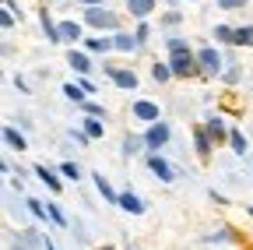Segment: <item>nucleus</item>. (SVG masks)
<instances>
[{"instance_id":"nucleus-40","label":"nucleus","mask_w":253,"mask_h":250,"mask_svg":"<svg viewBox=\"0 0 253 250\" xmlns=\"http://www.w3.org/2000/svg\"><path fill=\"white\" fill-rule=\"evenodd\" d=\"M46 250H56V247H53V243H49V240H46Z\"/></svg>"},{"instance_id":"nucleus-7","label":"nucleus","mask_w":253,"mask_h":250,"mask_svg":"<svg viewBox=\"0 0 253 250\" xmlns=\"http://www.w3.org/2000/svg\"><path fill=\"white\" fill-rule=\"evenodd\" d=\"M106 74H109V81H113L116 88H126V92L137 88V74L126 71V67H106Z\"/></svg>"},{"instance_id":"nucleus-12","label":"nucleus","mask_w":253,"mask_h":250,"mask_svg":"<svg viewBox=\"0 0 253 250\" xmlns=\"http://www.w3.org/2000/svg\"><path fill=\"white\" fill-rule=\"evenodd\" d=\"M36 176L49 187L53 194H60V191H63V176H60V173H53V169H46V166H36Z\"/></svg>"},{"instance_id":"nucleus-8","label":"nucleus","mask_w":253,"mask_h":250,"mask_svg":"<svg viewBox=\"0 0 253 250\" xmlns=\"http://www.w3.org/2000/svg\"><path fill=\"white\" fill-rule=\"evenodd\" d=\"M113 50L130 56V53H137V50H141V39H137V36H130V32H116V36H113Z\"/></svg>"},{"instance_id":"nucleus-38","label":"nucleus","mask_w":253,"mask_h":250,"mask_svg":"<svg viewBox=\"0 0 253 250\" xmlns=\"http://www.w3.org/2000/svg\"><path fill=\"white\" fill-rule=\"evenodd\" d=\"M81 88H84V92H88V96H91V92H95V81H91L88 74H81Z\"/></svg>"},{"instance_id":"nucleus-6","label":"nucleus","mask_w":253,"mask_h":250,"mask_svg":"<svg viewBox=\"0 0 253 250\" xmlns=\"http://www.w3.org/2000/svg\"><path fill=\"white\" fill-rule=\"evenodd\" d=\"M144 162H148V169H151L158 180H162V183H172V180H176V169H172L158 151H148V155H144Z\"/></svg>"},{"instance_id":"nucleus-42","label":"nucleus","mask_w":253,"mask_h":250,"mask_svg":"<svg viewBox=\"0 0 253 250\" xmlns=\"http://www.w3.org/2000/svg\"><path fill=\"white\" fill-rule=\"evenodd\" d=\"M246 211H250V215H253V208H246Z\"/></svg>"},{"instance_id":"nucleus-13","label":"nucleus","mask_w":253,"mask_h":250,"mask_svg":"<svg viewBox=\"0 0 253 250\" xmlns=\"http://www.w3.org/2000/svg\"><path fill=\"white\" fill-rule=\"evenodd\" d=\"M204 127H208V134H211V141H214V145H218V141H225V138H229V131H232V127H225V120H221V116H211Z\"/></svg>"},{"instance_id":"nucleus-28","label":"nucleus","mask_w":253,"mask_h":250,"mask_svg":"<svg viewBox=\"0 0 253 250\" xmlns=\"http://www.w3.org/2000/svg\"><path fill=\"white\" fill-rule=\"evenodd\" d=\"M46 208H49V218H53V222H56L60 229H67V226H71V222H67V215H63L56 204H46Z\"/></svg>"},{"instance_id":"nucleus-18","label":"nucleus","mask_w":253,"mask_h":250,"mask_svg":"<svg viewBox=\"0 0 253 250\" xmlns=\"http://www.w3.org/2000/svg\"><path fill=\"white\" fill-rule=\"evenodd\" d=\"M84 50H88V53H109V50H113V39H106V36H88V39H84Z\"/></svg>"},{"instance_id":"nucleus-11","label":"nucleus","mask_w":253,"mask_h":250,"mask_svg":"<svg viewBox=\"0 0 253 250\" xmlns=\"http://www.w3.org/2000/svg\"><path fill=\"white\" fill-rule=\"evenodd\" d=\"M39 25H42V32H46V39H49L53 46H56V43H63V36H60V25L53 21V14H49V11H42V14H39Z\"/></svg>"},{"instance_id":"nucleus-2","label":"nucleus","mask_w":253,"mask_h":250,"mask_svg":"<svg viewBox=\"0 0 253 250\" xmlns=\"http://www.w3.org/2000/svg\"><path fill=\"white\" fill-rule=\"evenodd\" d=\"M169 67H172V78H194L201 71L197 67V53H190V50L169 53Z\"/></svg>"},{"instance_id":"nucleus-33","label":"nucleus","mask_w":253,"mask_h":250,"mask_svg":"<svg viewBox=\"0 0 253 250\" xmlns=\"http://www.w3.org/2000/svg\"><path fill=\"white\" fill-rule=\"evenodd\" d=\"M166 46H169V53H179V50H190V46H186V39H179V36H172V39H169Z\"/></svg>"},{"instance_id":"nucleus-23","label":"nucleus","mask_w":253,"mask_h":250,"mask_svg":"<svg viewBox=\"0 0 253 250\" xmlns=\"http://www.w3.org/2000/svg\"><path fill=\"white\" fill-rule=\"evenodd\" d=\"M63 96H67L71 102H78V106H81V102H88V99H84L88 92H84L81 85H74V81H67V85H63Z\"/></svg>"},{"instance_id":"nucleus-29","label":"nucleus","mask_w":253,"mask_h":250,"mask_svg":"<svg viewBox=\"0 0 253 250\" xmlns=\"http://www.w3.org/2000/svg\"><path fill=\"white\" fill-rule=\"evenodd\" d=\"M28 211L36 215V218H46L49 215V208H42V201H36V198H28Z\"/></svg>"},{"instance_id":"nucleus-32","label":"nucleus","mask_w":253,"mask_h":250,"mask_svg":"<svg viewBox=\"0 0 253 250\" xmlns=\"http://www.w3.org/2000/svg\"><path fill=\"white\" fill-rule=\"evenodd\" d=\"M246 4H250V0H218V7H225V11H239Z\"/></svg>"},{"instance_id":"nucleus-37","label":"nucleus","mask_w":253,"mask_h":250,"mask_svg":"<svg viewBox=\"0 0 253 250\" xmlns=\"http://www.w3.org/2000/svg\"><path fill=\"white\" fill-rule=\"evenodd\" d=\"M179 21H183V14H179V11H169V14L162 18V25H179Z\"/></svg>"},{"instance_id":"nucleus-27","label":"nucleus","mask_w":253,"mask_h":250,"mask_svg":"<svg viewBox=\"0 0 253 250\" xmlns=\"http://www.w3.org/2000/svg\"><path fill=\"white\" fill-rule=\"evenodd\" d=\"M60 176H63V180H74V183H78V180H81V169H78L74 162H63V166H60Z\"/></svg>"},{"instance_id":"nucleus-43","label":"nucleus","mask_w":253,"mask_h":250,"mask_svg":"<svg viewBox=\"0 0 253 250\" xmlns=\"http://www.w3.org/2000/svg\"><path fill=\"white\" fill-rule=\"evenodd\" d=\"M102 250H113V247H102Z\"/></svg>"},{"instance_id":"nucleus-26","label":"nucleus","mask_w":253,"mask_h":250,"mask_svg":"<svg viewBox=\"0 0 253 250\" xmlns=\"http://www.w3.org/2000/svg\"><path fill=\"white\" fill-rule=\"evenodd\" d=\"M151 78H155L158 85H166V81L172 78V67H169V64H155V67H151Z\"/></svg>"},{"instance_id":"nucleus-20","label":"nucleus","mask_w":253,"mask_h":250,"mask_svg":"<svg viewBox=\"0 0 253 250\" xmlns=\"http://www.w3.org/2000/svg\"><path fill=\"white\" fill-rule=\"evenodd\" d=\"M102 123H106L102 116H84V123H81V127L88 131V138H102V134H106V127H102Z\"/></svg>"},{"instance_id":"nucleus-30","label":"nucleus","mask_w":253,"mask_h":250,"mask_svg":"<svg viewBox=\"0 0 253 250\" xmlns=\"http://www.w3.org/2000/svg\"><path fill=\"white\" fill-rule=\"evenodd\" d=\"M81 109H84L88 116H102V120H106V106H99V102H81Z\"/></svg>"},{"instance_id":"nucleus-35","label":"nucleus","mask_w":253,"mask_h":250,"mask_svg":"<svg viewBox=\"0 0 253 250\" xmlns=\"http://www.w3.org/2000/svg\"><path fill=\"white\" fill-rule=\"evenodd\" d=\"M229 236H232L229 229H218V233H211V236H208V243H225Z\"/></svg>"},{"instance_id":"nucleus-22","label":"nucleus","mask_w":253,"mask_h":250,"mask_svg":"<svg viewBox=\"0 0 253 250\" xmlns=\"http://www.w3.org/2000/svg\"><path fill=\"white\" fill-rule=\"evenodd\" d=\"M141 148H148L144 138H137V134H126V138H123V155H137Z\"/></svg>"},{"instance_id":"nucleus-15","label":"nucleus","mask_w":253,"mask_h":250,"mask_svg":"<svg viewBox=\"0 0 253 250\" xmlns=\"http://www.w3.org/2000/svg\"><path fill=\"white\" fill-rule=\"evenodd\" d=\"M194 148H197L201 159L211 155V134H208V127H194Z\"/></svg>"},{"instance_id":"nucleus-17","label":"nucleus","mask_w":253,"mask_h":250,"mask_svg":"<svg viewBox=\"0 0 253 250\" xmlns=\"http://www.w3.org/2000/svg\"><path fill=\"white\" fill-rule=\"evenodd\" d=\"M60 36H63V43H84L78 21H60Z\"/></svg>"},{"instance_id":"nucleus-25","label":"nucleus","mask_w":253,"mask_h":250,"mask_svg":"<svg viewBox=\"0 0 253 250\" xmlns=\"http://www.w3.org/2000/svg\"><path fill=\"white\" fill-rule=\"evenodd\" d=\"M236 46H253V25H239L236 28Z\"/></svg>"},{"instance_id":"nucleus-24","label":"nucleus","mask_w":253,"mask_h":250,"mask_svg":"<svg viewBox=\"0 0 253 250\" xmlns=\"http://www.w3.org/2000/svg\"><path fill=\"white\" fill-rule=\"evenodd\" d=\"M214 39L225 43V46H236V28H229V25H214Z\"/></svg>"},{"instance_id":"nucleus-5","label":"nucleus","mask_w":253,"mask_h":250,"mask_svg":"<svg viewBox=\"0 0 253 250\" xmlns=\"http://www.w3.org/2000/svg\"><path fill=\"white\" fill-rule=\"evenodd\" d=\"M130 116L137 123H158V120H162V109H158V102H151V99H137L130 106Z\"/></svg>"},{"instance_id":"nucleus-14","label":"nucleus","mask_w":253,"mask_h":250,"mask_svg":"<svg viewBox=\"0 0 253 250\" xmlns=\"http://www.w3.org/2000/svg\"><path fill=\"white\" fill-rule=\"evenodd\" d=\"M91 183H95V191H99V194H102L109 204H120V194H116L113 187H109V180H106L102 173H95V176H91Z\"/></svg>"},{"instance_id":"nucleus-31","label":"nucleus","mask_w":253,"mask_h":250,"mask_svg":"<svg viewBox=\"0 0 253 250\" xmlns=\"http://www.w3.org/2000/svg\"><path fill=\"white\" fill-rule=\"evenodd\" d=\"M221 78H225V85H239L243 71H239V67H229V71H221Z\"/></svg>"},{"instance_id":"nucleus-16","label":"nucleus","mask_w":253,"mask_h":250,"mask_svg":"<svg viewBox=\"0 0 253 250\" xmlns=\"http://www.w3.org/2000/svg\"><path fill=\"white\" fill-rule=\"evenodd\" d=\"M120 208H123V211H130V215H144V201H141L137 194H130V191H123V194H120Z\"/></svg>"},{"instance_id":"nucleus-34","label":"nucleus","mask_w":253,"mask_h":250,"mask_svg":"<svg viewBox=\"0 0 253 250\" xmlns=\"http://www.w3.org/2000/svg\"><path fill=\"white\" fill-rule=\"evenodd\" d=\"M134 36H137L141 43H144V39L151 36V28H148V21H137V28H134Z\"/></svg>"},{"instance_id":"nucleus-36","label":"nucleus","mask_w":253,"mask_h":250,"mask_svg":"<svg viewBox=\"0 0 253 250\" xmlns=\"http://www.w3.org/2000/svg\"><path fill=\"white\" fill-rule=\"evenodd\" d=\"M0 25H4V28H11V25H14V11H7V7L0 11Z\"/></svg>"},{"instance_id":"nucleus-21","label":"nucleus","mask_w":253,"mask_h":250,"mask_svg":"<svg viewBox=\"0 0 253 250\" xmlns=\"http://www.w3.org/2000/svg\"><path fill=\"white\" fill-rule=\"evenodd\" d=\"M229 145H232V151H236V155H246V151H250V141H246V138H243V131H236V127L229 131Z\"/></svg>"},{"instance_id":"nucleus-10","label":"nucleus","mask_w":253,"mask_h":250,"mask_svg":"<svg viewBox=\"0 0 253 250\" xmlns=\"http://www.w3.org/2000/svg\"><path fill=\"white\" fill-rule=\"evenodd\" d=\"M126 14L137 21H148L155 14V0H126Z\"/></svg>"},{"instance_id":"nucleus-1","label":"nucleus","mask_w":253,"mask_h":250,"mask_svg":"<svg viewBox=\"0 0 253 250\" xmlns=\"http://www.w3.org/2000/svg\"><path fill=\"white\" fill-rule=\"evenodd\" d=\"M84 25H91V28H109V32H120V14H113L106 4H99V7H88V11H84Z\"/></svg>"},{"instance_id":"nucleus-4","label":"nucleus","mask_w":253,"mask_h":250,"mask_svg":"<svg viewBox=\"0 0 253 250\" xmlns=\"http://www.w3.org/2000/svg\"><path fill=\"white\" fill-rule=\"evenodd\" d=\"M172 131H169V123L166 120H158V123H148V131H144V141H148V151H158L162 145H169Z\"/></svg>"},{"instance_id":"nucleus-41","label":"nucleus","mask_w":253,"mask_h":250,"mask_svg":"<svg viewBox=\"0 0 253 250\" xmlns=\"http://www.w3.org/2000/svg\"><path fill=\"white\" fill-rule=\"evenodd\" d=\"M186 4H197V0H186Z\"/></svg>"},{"instance_id":"nucleus-3","label":"nucleus","mask_w":253,"mask_h":250,"mask_svg":"<svg viewBox=\"0 0 253 250\" xmlns=\"http://www.w3.org/2000/svg\"><path fill=\"white\" fill-rule=\"evenodd\" d=\"M197 67H201V74L218 78V74H221V53H218L214 46H201V50H197Z\"/></svg>"},{"instance_id":"nucleus-39","label":"nucleus","mask_w":253,"mask_h":250,"mask_svg":"<svg viewBox=\"0 0 253 250\" xmlns=\"http://www.w3.org/2000/svg\"><path fill=\"white\" fill-rule=\"evenodd\" d=\"M81 4H84V7H99V4H102V0H81Z\"/></svg>"},{"instance_id":"nucleus-9","label":"nucleus","mask_w":253,"mask_h":250,"mask_svg":"<svg viewBox=\"0 0 253 250\" xmlns=\"http://www.w3.org/2000/svg\"><path fill=\"white\" fill-rule=\"evenodd\" d=\"M67 64L78 71V74H91V56H88V50H67Z\"/></svg>"},{"instance_id":"nucleus-19","label":"nucleus","mask_w":253,"mask_h":250,"mask_svg":"<svg viewBox=\"0 0 253 250\" xmlns=\"http://www.w3.org/2000/svg\"><path fill=\"white\" fill-rule=\"evenodd\" d=\"M4 141L14 148V151H25V134L18 131V127H11V123H7V127H4Z\"/></svg>"}]
</instances>
